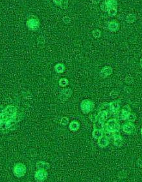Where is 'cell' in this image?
I'll use <instances>...</instances> for the list:
<instances>
[{
	"label": "cell",
	"instance_id": "25",
	"mask_svg": "<svg viewBox=\"0 0 142 182\" xmlns=\"http://www.w3.org/2000/svg\"><path fill=\"white\" fill-rule=\"evenodd\" d=\"M136 119V116L135 114L132 113L129 114V116H128V118H127V120H129V122H133L135 121Z\"/></svg>",
	"mask_w": 142,
	"mask_h": 182
},
{
	"label": "cell",
	"instance_id": "5",
	"mask_svg": "<svg viewBox=\"0 0 142 182\" xmlns=\"http://www.w3.org/2000/svg\"><path fill=\"white\" fill-rule=\"evenodd\" d=\"M27 168L24 164L21 163H18L14 165L13 167V173L17 178H21L26 174Z\"/></svg>",
	"mask_w": 142,
	"mask_h": 182
},
{
	"label": "cell",
	"instance_id": "8",
	"mask_svg": "<svg viewBox=\"0 0 142 182\" xmlns=\"http://www.w3.org/2000/svg\"><path fill=\"white\" fill-rule=\"evenodd\" d=\"M121 106V100H116L111 101L109 103V109L111 112V114L113 115H116V114L119 111L120 107Z\"/></svg>",
	"mask_w": 142,
	"mask_h": 182
},
{
	"label": "cell",
	"instance_id": "17",
	"mask_svg": "<svg viewBox=\"0 0 142 182\" xmlns=\"http://www.w3.org/2000/svg\"><path fill=\"white\" fill-rule=\"evenodd\" d=\"M104 135V131L103 129H94L92 132V136L95 139H99L101 138Z\"/></svg>",
	"mask_w": 142,
	"mask_h": 182
},
{
	"label": "cell",
	"instance_id": "29",
	"mask_svg": "<svg viewBox=\"0 0 142 182\" xmlns=\"http://www.w3.org/2000/svg\"><path fill=\"white\" fill-rule=\"evenodd\" d=\"M63 21L65 24H69L70 22V18L68 16H64L62 18Z\"/></svg>",
	"mask_w": 142,
	"mask_h": 182
},
{
	"label": "cell",
	"instance_id": "26",
	"mask_svg": "<svg viewBox=\"0 0 142 182\" xmlns=\"http://www.w3.org/2000/svg\"><path fill=\"white\" fill-rule=\"evenodd\" d=\"M93 36L95 38H99L101 35V31L99 29H95L93 31Z\"/></svg>",
	"mask_w": 142,
	"mask_h": 182
},
{
	"label": "cell",
	"instance_id": "10",
	"mask_svg": "<svg viewBox=\"0 0 142 182\" xmlns=\"http://www.w3.org/2000/svg\"><path fill=\"white\" fill-rule=\"evenodd\" d=\"M48 176L47 171L44 170H38L35 174V180L36 181H44Z\"/></svg>",
	"mask_w": 142,
	"mask_h": 182
},
{
	"label": "cell",
	"instance_id": "4",
	"mask_svg": "<svg viewBox=\"0 0 142 182\" xmlns=\"http://www.w3.org/2000/svg\"><path fill=\"white\" fill-rule=\"evenodd\" d=\"M80 107L84 114H88L93 111L95 107L94 102L92 100L86 99L82 100L80 104Z\"/></svg>",
	"mask_w": 142,
	"mask_h": 182
},
{
	"label": "cell",
	"instance_id": "14",
	"mask_svg": "<svg viewBox=\"0 0 142 182\" xmlns=\"http://www.w3.org/2000/svg\"><path fill=\"white\" fill-rule=\"evenodd\" d=\"M73 94V91L70 88H66L61 91L60 99L62 101H66L70 98Z\"/></svg>",
	"mask_w": 142,
	"mask_h": 182
},
{
	"label": "cell",
	"instance_id": "21",
	"mask_svg": "<svg viewBox=\"0 0 142 182\" xmlns=\"http://www.w3.org/2000/svg\"><path fill=\"white\" fill-rule=\"evenodd\" d=\"M64 70H65V66L62 63H57L55 66V70L57 73H63L64 72Z\"/></svg>",
	"mask_w": 142,
	"mask_h": 182
},
{
	"label": "cell",
	"instance_id": "12",
	"mask_svg": "<svg viewBox=\"0 0 142 182\" xmlns=\"http://www.w3.org/2000/svg\"><path fill=\"white\" fill-rule=\"evenodd\" d=\"M113 138V144L116 147H121L123 144V139L119 133H116L112 135Z\"/></svg>",
	"mask_w": 142,
	"mask_h": 182
},
{
	"label": "cell",
	"instance_id": "11",
	"mask_svg": "<svg viewBox=\"0 0 142 182\" xmlns=\"http://www.w3.org/2000/svg\"><path fill=\"white\" fill-rule=\"evenodd\" d=\"M118 5V2L114 0H108L104 1L101 5V9L104 11H108V10L112 8H116Z\"/></svg>",
	"mask_w": 142,
	"mask_h": 182
},
{
	"label": "cell",
	"instance_id": "28",
	"mask_svg": "<svg viewBox=\"0 0 142 182\" xmlns=\"http://www.w3.org/2000/svg\"><path fill=\"white\" fill-rule=\"evenodd\" d=\"M60 122H61V124H62V125H64V126H66L67 124H68L69 118H67V117H66V116L62 117V118H61Z\"/></svg>",
	"mask_w": 142,
	"mask_h": 182
},
{
	"label": "cell",
	"instance_id": "30",
	"mask_svg": "<svg viewBox=\"0 0 142 182\" xmlns=\"http://www.w3.org/2000/svg\"><path fill=\"white\" fill-rule=\"evenodd\" d=\"M140 65H141V66L142 67V59L140 60Z\"/></svg>",
	"mask_w": 142,
	"mask_h": 182
},
{
	"label": "cell",
	"instance_id": "6",
	"mask_svg": "<svg viewBox=\"0 0 142 182\" xmlns=\"http://www.w3.org/2000/svg\"><path fill=\"white\" fill-rule=\"evenodd\" d=\"M131 113V107L128 105H125L123 107L121 110H119L116 114V116L118 117V118L119 120H127L128 116L129 114Z\"/></svg>",
	"mask_w": 142,
	"mask_h": 182
},
{
	"label": "cell",
	"instance_id": "20",
	"mask_svg": "<svg viewBox=\"0 0 142 182\" xmlns=\"http://www.w3.org/2000/svg\"><path fill=\"white\" fill-rule=\"evenodd\" d=\"M53 2L57 5L59 6L62 9H66L67 6H68V1H62V0H60V1H57V0H54Z\"/></svg>",
	"mask_w": 142,
	"mask_h": 182
},
{
	"label": "cell",
	"instance_id": "31",
	"mask_svg": "<svg viewBox=\"0 0 142 182\" xmlns=\"http://www.w3.org/2000/svg\"><path fill=\"white\" fill-rule=\"evenodd\" d=\"M141 131V134L142 135V128H141V131Z\"/></svg>",
	"mask_w": 142,
	"mask_h": 182
},
{
	"label": "cell",
	"instance_id": "7",
	"mask_svg": "<svg viewBox=\"0 0 142 182\" xmlns=\"http://www.w3.org/2000/svg\"><path fill=\"white\" fill-rule=\"evenodd\" d=\"M26 26L30 30L35 31L38 29L40 27V20L36 17L30 18L26 21Z\"/></svg>",
	"mask_w": 142,
	"mask_h": 182
},
{
	"label": "cell",
	"instance_id": "22",
	"mask_svg": "<svg viewBox=\"0 0 142 182\" xmlns=\"http://www.w3.org/2000/svg\"><path fill=\"white\" fill-rule=\"evenodd\" d=\"M136 19V15L133 13L129 14L127 16H126V21L129 24H132L135 21Z\"/></svg>",
	"mask_w": 142,
	"mask_h": 182
},
{
	"label": "cell",
	"instance_id": "18",
	"mask_svg": "<svg viewBox=\"0 0 142 182\" xmlns=\"http://www.w3.org/2000/svg\"><path fill=\"white\" fill-rule=\"evenodd\" d=\"M108 28L110 31H116L119 28V24L116 21H110L108 25Z\"/></svg>",
	"mask_w": 142,
	"mask_h": 182
},
{
	"label": "cell",
	"instance_id": "27",
	"mask_svg": "<svg viewBox=\"0 0 142 182\" xmlns=\"http://www.w3.org/2000/svg\"><path fill=\"white\" fill-rule=\"evenodd\" d=\"M89 118L91 120V121L92 122H94V123L97 122V115H95V114H91V115L89 116Z\"/></svg>",
	"mask_w": 142,
	"mask_h": 182
},
{
	"label": "cell",
	"instance_id": "16",
	"mask_svg": "<svg viewBox=\"0 0 142 182\" xmlns=\"http://www.w3.org/2000/svg\"><path fill=\"white\" fill-rule=\"evenodd\" d=\"M36 167L38 170H44V171H48L50 168L49 163L45 161H39L36 163Z\"/></svg>",
	"mask_w": 142,
	"mask_h": 182
},
{
	"label": "cell",
	"instance_id": "1",
	"mask_svg": "<svg viewBox=\"0 0 142 182\" xmlns=\"http://www.w3.org/2000/svg\"><path fill=\"white\" fill-rule=\"evenodd\" d=\"M23 118L21 113H18L16 107L8 105L1 111V130L4 133L16 129L18 122Z\"/></svg>",
	"mask_w": 142,
	"mask_h": 182
},
{
	"label": "cell",
	"instance_id": "15",
	"mask_svg": "<svg viewBox=\"0 0 142 182\" xmlns=\"http://www.w3.org/2000/svg\"><path fill=\"white\" fill-rule=\"evenodd\" d=\"M113 72V69L112 67L107 66L103 67L101 70L99 75L102 78H106L109 76H110Z\"/></svg>",
	"mask_w": 142,
	"mask_h": 182
},
{
	"label": "cell",
	"instance_id": "13",
	"mask_svg": "<svg viewBox=\"0 0 142 182\" xmlns=\"http://www.w3.org/2000/svg\"><path fill=\"white\" fill-rule=\"evenodd\" d=\"M110 143V138L107 135L104 134L101 138L98 139V145L101 148H104L109 145Z\"/></svg>",
	"mask_w": 142,
	"mask_h": 182
},
{
	"label": "cell",
	"instance_id": "24",
	"mask_svg": "<svg viewBox=\"0 0 142 182\" xmlns=\"http://www.w3.org/2000/svg\"><path fill=\"white\" fill-rule=\"evenodd\" d=\"M107 12H108V14H109V16L113 17L114 16H116L118 11H117L116 8H112V9H109Z\"/></svg>",
	"mask_w": 142,
	"mask_h": 182
},
{
	"label": "cell",
	"instance_id": "9",
	"mask_svg": "<svg viewBox=\"0 0 142 182\" xmlns=\"http://www.w3.org/2000/svg\"><path fill=\"white\" fill-rule=\"evenodd\" d=\"M122 129L123 131L129 135L134 134L136 132V126L133 123L131 122H126L123 124L122 126Z\"/></svg>",
	"mask_w": 142,
	"mask_h": 182
},
{
	"label": "cell",
	"instance_id": "2",
	"mask_svg": "<svg viewBox=\"0 0 142 182\" xmlns=\"http://www.w3.org/2000/svg\"><path fill=\"white\" fill-rule=\"evenodd\" d=\"M111 115L112 114H111L109 109V107H108V108H103L100 107V111H99L97 114V122L94 124V129H103L106 120L109 118Z\"/></svg>",
	"mask_w": 142,
	"mask_h": 182
},
{
	"label": "cell",
	"instance_id": "19",
	"mask_svg": "<svg viewBox=\"0 0 142 182\" xmlns=\"http://www.w3.org/2000/svg\"><path fill=\"white\" fill-rule=\"evenodd\" d=\"M80 126H80V124L78 122L75 121V120H73V121L70 123L69 129L72 131H77V130H79Z\"/></svg>",
	"mask_w": 142,
	"mask_h": 182
},
{
	"label": "cell",
	"instance_id": "23",
	"mask_svg": "<svg viewBox=\"0 0 142 182\" xmlns=\"http://www.w3.org/2000/svg\"><path fill=\"white\" fill-rule=\"evenodd\" d=\"M69 84V81L68 79L65 78H61L60 80H59V85L60 86V87H66V86Z\"/></svg>",
	"mask_w": 142,
	"mask_h": 182
},
{
	"label": "cell",
	"instance_id": "3",
	"mask_svg": "<svg viewBox=\"0 0 142 182\" xmlns=\"http://www.w3.org/2000/svg\"><path fill=\"white\" fill-rule=\"evenodd\" d=\"M120 128H121V126H120L118 119L115 118H111L108 120L107 122H105V124L104 125L103 129L104 131V134L113 135L116 133H118Z\"/></svg>",
	"mask_w": 142,
	"mask_h": 182
}]
</instances>
